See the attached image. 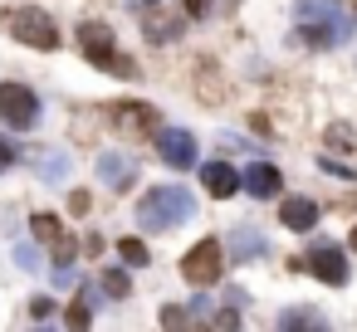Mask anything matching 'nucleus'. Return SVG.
<instances>
[{"instance_id": "nucleus-1", "label": "nucleus", "mask_w": 357, "mask_h": 332, "mask_svg": "<svg viewBox=\"0 0 357 332\" xmlns=\"http://www.w3.org/2000/svg\"><path fill=\"white\" fill-rule=\"evenodd\" d=\"M294 25H298L303 45H313V49H337L352 35V15L333 10L328 0H298V6H294Z\"/></svg>"}, {"instance_id": "nucleus-2", "label": "nucleus", "mask_w": 357, "mask_h": 332, "mask_svg": "<svg viewBox=\"0 0 357 332\" xmlns=\"http://www.w3.org/2000/svg\"><path fill=\"white\" fill-rule=\"evenodd\" d=\"M196 215V196L186 186H152L137 205V225L142 230H176Z\"/></svg>"}, {"instance_id": "nucleus-3", "label": "nucleus", "mask_w": 357, "mask_h": 332, "mask_svg": "<svg viewBox=\"0 0 357 332\" xmlns=\"http://www.w3.org/2000/svg\"><path fill=\"white\" fill-rule=\"evenodd\" d=\"M79 45H84V54H89L103 74H118V79H132V74H137V69H132V59H128V54H118L113 30H108L103 20H84V25H79Z\"/></svg>"}, {"instance_id": "nucleus-4", "label": "nucleus", "mask_w": 357, "mask_h": 332, "mask_svg": "<svg viewBox=\"0 0 357 332\" xmlns=\"http://www.w3.org/2000/svg\"><path fill=\"white\" fill-rule=\"evenodd\" d=\"M6 30H10L15 40L35 45V49H54V45H59L54 20H50L45 10H35V6H15V10H6Z\"/></svg>"}, {"instance_id": "nucleus-5", "label": "nucleus", "mask_w": 357, "mask_h": 332, "mask_svg": "<svg viewBox=\"0 0 357 332\" xmlns=\"http://www.w3.org/2000/svg\"><path fill=\"white\" fill-rule=\"evenodd\" d=\"M0 122L10 132H30L40 122V98L25 84H0Z\"/></svg>"}, {"instance_id": "nucleus-6", "label": "nucleus", "mask_w": 357, "mask_h": 332, "mask_svg": "<svg viewBox=\"0 0 357 332\" xmlns=\"http://www.w3.org/2000/svg\"><path fill=\"white\" fill-rule=\"evenodd\" d=\"M181 274H186V283H196V288H211V283H220V274H225V259H220V239H201L186 259H181Z\"/></svg>"}, {"instance_id": "nucleus-7", "label": "nucleus", "mask_w": 357, "mask_h": 332, "mask_svg": "<svg viewBox=\"0 0 357 332\" xmlns=\"http://www.w3.org/2000/svg\"><path fill=\"white\" fill-rule=\"evenodd\" d=\"M157 152H162V161H167L172 171L196 166V137H191L186 127H162V132H157Z\"/></svg>"}, {"instance_id": "nucleus-8", "label": "nucleus", "mask_w": 357, "mask_h": 332, "mask_svg": "<svg viewBox=\"0 0 357 332\" xmlns=\"http://www.w3.org/2000/svg\"><path fill=\"white\" fill-rule=\"evenodd\" d=\"M308 269H313L323 283H333V288L347 283V259H342L337 244H313V249H308Z\"/></svg>"}, {"instance_id": "nucleus-9", "label": "nucleus", "mask_w": 357, "mask_h": 332, "mask_svg": "<svg viewBox=\"0 0 357 332\" xmlns=\"http://www.w3.org/2000/svg\"><path fill=\"white\" fill-rule=\"evenodd\" d=\"M201 186H206L215 200H230V196L240 191V171L225 166V161H206V166H201Z\"/></svg>"}, {"instance_id": "nucleus-10", "label": "nucleus", "mask_w": 357, "mask_h": 332, "mask_svg": "<svg viewBox=\"0 0 357 332\" xmlns=\"http://www.w3.org/2000/svg\"><path fill=\"white\" fill-rule=\"evenodd\" d=\"M279 225H289V230L308 235V230L318 225V205H313L308 196H289V200L279 205Z\"/></svg>"}, {"instance_id": "nucleus-11", "label": "nucleus", "mask_w": 357, "mask_h": 332, "mask_svg": "<svg viewBox=\"0 0 357 332\" xmlns=\"http://www.w3.org/2000/svg\"><path fill=\"white\" fill-rule=\"evenodd\" d=\"M118 127H128V132H162V118H157V108L152 103H123L118 108Z\"/></svg>"}, {"instance_id": "nucleus-12", "label": "nucleus", "mask_w": 357, "mask_h": 332, "mask_svg": "<svg viewBox=\"0 0 357 332\" xmlns=\"http://www.w3.org/2000/svg\"><path fill=\"white\" fill-rule=\"evenodd\" d=\"M98 176H103L113 191H128V181L137 176V161L123 157V152H103V157H98Z\"/></svg>"}, {"instance_id": "nucleus-13", "label": "nucleus", "mask_w": 357, "mask_h": 332, "mask_svg": "<svg viewBox=\"0 0 357 332\" xmlns=\"http://www.w3.org/2000/svg\"><path fill=\"white\" fill-rule=\"evenodd\" d=\"M240 186L255 196V200H269L274 191H279V171L269 166V161H255V166H245V176H240Z\"/></svg>"}, {"instance_id": "nucleus-14", "label": "nucleus", "mask_w": 357, "mask_h": 332, "mask_svg": "<svg viewBox=\"0 0 357 332\" xmlns=\"http://www.w3.org/2000/svg\"><path fill=\"white\" fill-rule=\"evenodd\" d=\"M230 254H235V259H259V254H269V239H264L255 225H235V230H230Z\"/></svg>"}, {"instance_id": "nucleus-15", "label": "nucleus", "mask_w": 357, "mask_h": 332, "mask_svg": "<svg viewBox=\"0 0 357 332\" xmlns=\"http://www.w3.org/2000/svg\"><path fill=\"white\" fill-rule=\"evenodd\" d=\"M30 225H35V239H45V244H54V249H59V264H69V254H74V244H69V235H64V225H59L54 215H35Z\"/></svg>"}, {"instance_id": "nucleus-16", "label": "nucleus", "mask_w": 357, "mask_h": 332, "mask_svg": "<svg viewBox=\"0 0 357 332\" xmlns=\"http://www.w3.org/2000/svg\"><path fill=\"white\" fill-rule=\"evenodd\" d=\"M279 327H328V317L313 308H289V313H279Z\"/></svg>"}, {"instance_id": "nucleus-17", "label": "nucleus", "mask_w": 357, "mask_h": 332, "mask_svg": "<svg viewBox=\"0 0 357 332\" xmlns=\"http://www.w3.org/2000/svg\"><path fill=\"white\" fill-rule=\"evenodd\" d=\"M93 308H98V303H93V298H89V293H79V303H74V308H69V327H84V322H89V317H93Z\"/></svg>"}, {"instance_id": "nucleus-18", "label": "nucleus", "mask_w": 357, "mask_h": 332, "mask_svg": "<svg viewBox=\"0 0 357 332\" xmlns=\"http://www.w3.org/2000/svg\"><path fill=\"white\" fill-rule=\"evenodd\" d=\"M40 176H54V181H59V176H69V157H59V152H54V157H45V161H40Z\"/></svg>"}, {"instance_id": "nucleus-19", "label": "nucleus", "mask_w": 357, "mask_h": 332, "mask_svg": "<svg viewBox=\"0 0 357 332\" xmlns=\"http://www.w3.org/2000/svg\"><path fill=\"white\" fill-rule=\"evenodd\" d=\"M118 254H123L128 264H147V244H142V239H123V244H118Z\"/></svg>"}, {"instance_id": "nucleus-20", "label": "nucleus", "mask_w": 357, "mask_h": 332, "mask_svg": "<svg viewBox=\"0 0 357 332\" xmlns=\"http://www.w3.org/2000/svg\"><path fill=\"white\" fill-rule=\"evenodd\" d=\"M103 293L123 298V293H128V274H123V269H108V274H103Z\"/></svg>"}, {"instance_id": "nucleus-21", "label": "nucleus", "mask_w": 357, "mask_h": 332, "mask_svg": "<svg viewBox=\"0 0 357 332\" xmlns=\"http://www.w3.org/2000/svg\"><path fill=\"white\" fill-rule=\"evenodd\" d=\"M15 264H20V269H30V274H35V269H40V254H35V249H30V244H15Z\"/></svg>"}, {"instance_id": "nucleus-22", "label": "nucleus", "mask_w": 357, "mask_h": 332, "mask_svg": "<svg viewBox=\"0 0 357 332\" xmlns=\"http://www.w3.org/2000/svg\"><path fill=\"white\" fill-rule=\"evenodd\" d=\"M162 322H167V327H186L191 313H181V308H162Z\"/></svg>"}, {"instance_id": "nucleus-23", "label": "nucleus", "mask_w": 357, "mask_h": 332, "mask_svg": "<svg viewBox=\"0 0 357 332\" xmlns=\"http://www.w3.org/2000/svg\"><path fill=\"white\" fill-rule=\"evenodd\" d=\"M30 313H35V317H45V313H50V298H45V293H40V298H30Z\"/></svg>"}, {"instance_id": "nucleus-24", "label": "nucleus", "mask_w": 357, "mask_h": 332, "mask_svg": "<svg viewBox=\"0 0 357 332\" xmlns=\"http://www.w3.org/2000/svg\"><path fill=\"white\" fill-rule=\"evenodd\" d=\"M10 161H15V147H10V142H0V171H6Z\"/></svg>"}, {"instance_id": "nucleus-25", "label": "nucleus", "mask_w": 357, "mask_h": 332, "mask_svg": "<svg viewBox=\"0 0 357 332\" xmlns=\"http://www.w3.org/2000/svg\"><path fill=\"white\" fill-rule=\"evenodd\" d=\"M211 10V0H186V15H206Z\"/></svg>"}, {"instance_id": "nucleus-26", "label": "nucleus", "mask_w": 357, "mask_h": 332, "mask_svg": "<svg viewBox=\"0 0 357 332\" xmlns=\"http://www.w3.org/2000/svg\"><path fill=\"white\" fill-rule=\"evenodd\" d=\"M352 249H357V230H352Z\"/></svg>"}, {"instance_id": "nucleus-27", "label": "nucleus", "mask_w": 357, "mask_h": 332, "mask_svg": "<svg viewBox=\"0 0 357 332\" xmlns=\"http://www.w3.org/2000/svg\"><path fill=\"white\" fill-rule=\"evenodd\" d=\"M147 6H157V0H147Z\"/></svg>"}]
</instances>
